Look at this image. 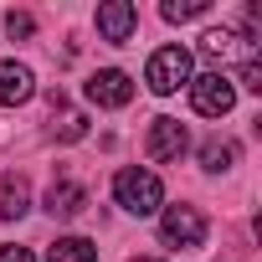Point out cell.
Listing matches in <instances>:
<instances>
[{"label":"cell","instance_id":"cell-7","mask_svg":"<svg viewBox=\"0 0 262 262\" xmlns=\"http://www.w3.org/2000/svg\"><path fill=\"white\" fill-rule=\"evenodd\" d=\"M134 26H139V11L128 6V0H103L98 6V36L108 47H123L128 36H134Z\"/></svg>","mask_w":262,"mask_h":262},{"label":"cell","instance_id":"cell-17","mask_svg":"<svg viewBox=\"0 0 262 262\" xmlns=\"http://www.w3.org/2000/svg\"><path fill=\"white\" fill-rule=\"evenodd\" d=\"M242 88L262 93V62H257V57H252V62H242Z\"/></svg>","mask_w":262,"mask_h":262},{"label":"cell","instance_id":"cell-4","mask_svg":"<svg viewBox=\"0 0 262 262\" xmlns=\"http://www.w3.org/2000/svg\"><path fill=\"white\" fill-rule=\"evenodd\" d=\"M190 108H195L201 118H226V113L236 108V82H231L226 72H201V77H190Z\"/></svg>","mask_w":262,"mask_h":262},{"label":"cell","instance_id":"cell-13","mask_svg":"<svg viewBox=\"0 0 262 262\" xmlns=\"http://www.w3.org/2000/svg\"><path fill=\"white\" fill-rule=\"evenodd\" d=\"M26 206H31V185L21 175H6L0 180V216L16 221V216H26Z\"/></svg>","mask_w":262,"mask_h":262},{"label":"cell","instance_id":"cell-5","mask_svg":"<svg viewBox=\"0 0 262 262\" xmlns=\"http://www.w3.org/2000/svg\"><path fill=\"white\" fill-rule=\"evenodd\" d=\"M185 149H190V134H185V123H180V118H155V123H149V134H144V155H149L155 165H175Z\"/></svg>","mask_w":262,"mask_h":262},{"label":"cell","instance_id":"cell-1","mask_svg":"<svg viewBox=\"0 0 262 262\" xmlns=\"http://www.w3.org/2000/svg\"><path fill=\"white\" fill-rule=\"evenodd\" d=\"M113 201H118L128 216H155V211L165 206V185H160V175L144 170V165H123V170L113 175Z\"/></svg>","mask_w":262,"mask_h":262},{"label":"cell","instance_id":"cell-8","mask_svg":"<svg viewBox=\"0 0 262 262\" xmlns=\"http://www.w3.org/2000/svg\"><path fill=\"white\" fill-rule=\"evenodd\" d=\"M36 93V77L26 62H0V108H21Z\"/></svg>","mask_w":262,"mask_h":262},{"label":"cell","instance_id":"cell-11","mask_svg":"<svg viewBox=\"0 0 262 262\" xmlns=\"http://www.w3.org/2000/svg\"><path fill=\"white\" fill-rule=\"evenodd\" d=\"M201 52H206V57H216V62H231V57H247V62H252V52H257V47H247L236 31H226V26H221V31H206V36H201Z\"/></svg>","mask_w":262,"mask_h":262},{"label":"cell","instance_id":"cell-10","mask_svg":"<svg viewBox=\"0 0 262 262\" xmlns=\"http://www.w3.org/2000/svg\"><path fill=\"white\" fill-rule=\"evenodd\" d=\"M236 160H242V144L226 139V134H211V139L201 144V170H211V175H226Z\"/></svg>","mask_w":262,"mask_h":262},{"label":"cell","instance_id":"cell-16","mask_svg":"<svg viewBox=\"0 0 262 262\" xmlns=\"http://www.w3.org/2000/svg\"><path fill=\"white\" fill-rule=\"evenodd\" d=\"M31 31H36V21H31L26 11H11V16H6V36H11V41H26Z\"/></svg>","mask_w":262,"mask_h":262},{"label":"cell","instance_id":"cell-19","mask_svg":"<svg viewBox=\"0 0 262 262\" xmlns=\"http://www.w3.org/2000/svg\"><path fill=\"white\" fill-rule=\"evenodd\" d=\"M134 262H160V257H134Z\"/></svg>","mask_w":262,"mask_h":262},{"label":"cell","instance_id":"cell-18","mask_svg":"<svg viewBox=\"0 0 262 262\" xmlns=\"http://www.w3.org/2000/svg\"><path fill=\"white\" fill-rule=\"evenodd\" d=\"M0 262H36L31 247H0Z\"/></svg>","mask_w":262,"mask_h":262},{"label":"cell","instance_id":"cell-2","mask_svg":"<svg viewBox=\"0 0 262 262\" xmlns=\"http://www.w3.org/2000/svg\"><path fill=\"white\" fill-rule=\"evenodd\" d=\"M190 77H195V57H190L180 41L160 47V52L149 57V67H144V82H149V93H160V98H170V93L190 88Z\"/></svg>","mask_w":262,"mask_h":262},{"label":"cell","instance_id":"cell-9","mask_svg":"<svg viewBox=\"0 0 262 262\" xmlns=\"http://www.w3.org/2000/svg\"><path fill=\"white\" fill-rule=\"evenodd\" d=\"M82 206H88V190H82L77 180H52V190H47V216H57V221H72Z\"/></svg>","mask_w":262,"mask_h":262},{"label":"cell","instance_id":"cell-3","mask_svg":"<svg viewBox=\"0 0 262 262\" xmlns=\"http://www.w3.org/2000/svg\"><path fill=\"white\" fill-rule=\"evenodd\" d=\"M206 231L211 226H206L201 206H165V216H160V242L175 247V252H201Z\"/></svg>","mask_w":262,"mask_h":262},{"label":"cell","instance_id":"cell-15","mask_svg":"<svg viewBox=\"0 0 262 262\" xmlns=\"http://www.w3.org/2000/svg\"><path fill=\"white\" fill-rule=\"evenodd\" d=\"M206 11H211V0H165V6H160V16H165L170 26L195 21V16H206Z\"/></svg>","mask_w":262,"mask_h":262},{"label":"cell","instance_id":"cell-6","mask_svg":"<svg viewBox=\"0 0 262 262\" xmlns=\"http://www.w3.org/2000/svg\"><path fill=\"white\" fill-rule=\"evenodd\" d=\"M128 98H134V82H128V72L103 67V72L88 77V103H98V108H128Z\"/></svg>","mask_w":262,"mask_h":262},{"label":"cell","instance_id":"cell-14","mask_svg":"<svg viewBox=\"0 0 262 262\" xmlns=\"http://www.w3.org/2000/svg\"><path fill=\"white\" fill-rule=\"evenodd\" d=\"M47 262H98V247L88 236H57L52 252H47Z\"/></svg>","mask_w":262,"mask_h":262},{"label":"cell","instance_id":"cell-12","mask_svg":"<svg viewBox=\"0 0 262 262\" xmlns=\"http://www.w3.org/2000/svg\"><path fill=\"white\" fill-rule=\"evenodd\" d=\"M52 134L62 139V144H77L82 134H88V113H77V108H62V93H52Z\"/></svg>","mask_w":262,"mask_h":262}]
</instances>
